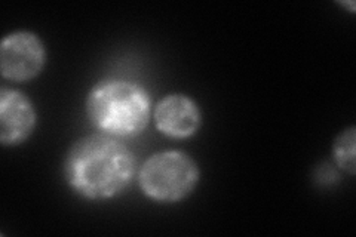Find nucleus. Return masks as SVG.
Listing matches in <instances>:
<instances>
[{
  "mask_svg": "<svg viewBox=\"0 0 356 237\" xmlns=\"http://www.w3.org/2000/svg\"><path fill=\"white\" fill-rule=\"evenodd\" d=\"M38 125V113L33 101L18 89H0V142L17 147L26 142Z\"/></svg>",
  "mask_w": 356,
  "mask_h": 237,
  "instance_id": "5",
  "label": "nucleus"
},
{
  "mask_svg": "<svg viewBox=\"0 0 356 237\" xmlns=\"http://www.w3.org/2000/svg\"><path fill=\"white\" fill-rule=\"evenodd\" d=\"M47 64V49L33 31L18 30L0 43V73L5 81L24 83L36 79Z\"/></svg>",
  "mask_w": 356,
  "mask_h": 237,
  "instance_id": "4",
  "label": "nucleus"
},
{
  "mask_svg": "<svg viewBox=\"0 0 356 237\" xmlns=\"http://www.w3.org/2000/svg\"><path fill=\"white\" fill-rule=\"evenodd\" d=\"M355 142L356 131L355 126L341 131L332 142V157L336 165L349 175H355Z\"/></svg>",
  "mask_w": 356,
  "mask_h": 237,
  "instance_id": "7",
  "label": "nucleus"
},
{
  "mask_svg": "<svg viewBox=\"0 0 356 237\" xmlns=\"http://www.w3.org/2000/svg\"><path fill=\"white\" fill-rule=\"evenodd\" d=\"M137 174V157L129 147L99 132L74 141L63 163L67 186L82 199L95 202L120 196Z\"/></svg>",
  "mask_w": 356,
  "mask_h": 237,
  "instance_id": "1",
  "label": "nucleus"
},
{
  "mask_svg": "<svg viewBox=\"0 0 356 237\" xmlns=\"http://www.w3.org/2000/svg\"><path fill=\"white\" fill-rule=\"evenodd\" d=\"M138 186L156 203H177L187 199L200 181V171L191 154L180 150L150 156L137 174Z\"/></svg>",
  "mask_w": 356,
  "mask_h": 237,
  "instance_id": "3",
  "label": "nucleus"
},
{
  "mask_svg": "<svg viewBox=\"0 0 356 237\" xmlns=\"http://www.w3.org/2000/svg\"><path fill=\"white\" fill-rule=\"evenodd\" d=\"M153 119L156 129L166 138L187 140L200 129L202 111L188 95L170 94L154 106Z\"/></svg>",
  "mask_w": 356,
  "mask_h": 237,
  "instance_id": "6",
  "label": "nucleus"
},
{
  "mask_svg": "<svg viewBox=\"0 0 356 237\" xmlns=\"http://www.w3.org/2000/svg\"><path fill=\"white\" fill-rule=\"evenodd\" d=\"M86 116L94 129L118 140L143 133L153 117L147 89L125 79H104L89 91Z\"/></svg>",
  "mask_w": 356,
  "mask_h": 237,
  "instance_id": "2",
  "label": "nucleus"
}]
</instances>
